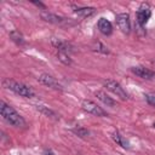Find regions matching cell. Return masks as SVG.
Listing matches in <instances>:
<instances>
[{"label": "cell", "instance_id": "cell-12", "mask_svg": "<svg viewBox=\"0 0 155 155\" xmlns=\"http://www.w3.org/2000/svg\"><path fill=\"white\" fill-rule=\"evenodd\" d=\"M94 96H96L103 104H105L107 107H111V108L116 107V101H115L113 97H110L109 94H107L104 91H96V92H94Z\"/></svg>", "mask_w": 155, "mask_h": 155}, {"label": "cell", "instance_id": "cell-19", "mask_svg": "<svg viewBox=\"0 0 155 155\" xmlns=\"http://www.w3.org/2000/svg\"><path fill=\"white\" fill-rule=\"evenodd\" d=\"M145 99H147V103L151 107L155 108V93L154 92H150V93H147L145 94Z\"/></svg>", "mask_w": 155, "mask_h": 155}, {"label": "cell", "instance_id": "cell-1", "mask_svg": "<svg viewBox=\"0 0 155 155\" xmlns=\"http://www.w3.org/2000/svg\"><path fill=\"white\" fill-rule=\"evenodd\" d=\"M0 114H1L2 119L13 127H24L25 126V120L23 119V116L13 107H11L10 104H7L4 101L0 102Z\"/></svg>", "mask_w": 155, "mask_h": 155}, {"label": "cell", "instance_id": "cell-5", "mask_svg": "<svg viewBox=\"0 0 155 155\" xmlns=\"http://www.w3.org/2000/svg\"><path fill=\"white\" fill-rule=\"evenodd\" d=\"M40 18L42 21H45V22H48V23H52V24H57V25H68V24H70V19L69 18L58 16L56 13H51L48 11H41L40 12Z\"/></svg>", "mask_w": 155, "mask_h": 155}, {"label": "cell", "instance_id": "cell-14", "mask_svg": "<svg viewBox=\"0 0 155 155\" xmlns=\"http://www.w3.org/2000/svg\"><path fill=\"white\" fill-rule=\"evenodd\" d=\"M35 109H36V110H39L41 114H44V115H45V116H47V117H51V119H54V120H57V119H58V115L56 114V111H54V110H52L51 108L46 107V105L36 104V105H35Z\"/></svg>", "mask_w": 155, "mask_h": 155}, {"label": "cell", "instance_id": "cell-18", "mask_svg": "<svg viewBox=\"0 0 155 155\" xmlns=\"http://www.w3.org/2000/svg\"><path fill=\"white\" fill-rule=\"evenodd\" d=\"M57 58L65 65H69L71 64V58L69 57V53H65V52H58L57 53Z\"/></svg>", "mask_w": 155, "mask_h": 155}, {"label": "cell", "instance_id": "cell-3", "mask_svg": "<svg viewBox=\"0 0 155 155\" xmlns=\"http://www.w3.org/2000/svg\"><path fill=\"white\" fill-rule=\"evenodd\" d=\"M103 86L108 91H110L113 94H115L116 97H119L120 99H122V101L128 99V93L125 91V88L116 80H114V79H107V80L103 81Z\"/></svg>", "mask_w": 155, "mask_h": 155}, {"label": "cell", "instance_id": "cell-4", "mask_svg": "<svg viewBox=\"0 0 155 155\" xmlns=\"http://www.w3.org/2000/svg\"><path fill=\"white\" fill-rule=\"evenodd\" d=\"M81 108H82L86 113L92 114V115L98 116V117H107V116H108V113H107L102 107H99L96 102L90 101V99H85V101H82V103H81Z\"/></svg>", "mask_w": 155, "mask_h": 155}, {"label": "cell", "instance_id": "cell-10", "mask_svg": "<svg viewBox=\"0 0 155 155\" xmlns=\"http://www.w3.org/2000/svg\"><path fill=\"white\" fill-rule=\"evenodd\" d=\"M51 42L58 50V52L69 53V52H73L74 51V46L71 44H69L68 41H65V40H62V39H52Z\"/></svg>", "mask_w": 155, "mask_h": 155}, {"label": "cell", "instance_id": "cell-8", "mask_svg": "<svg viewBox=\"0 0 155 155\" xmlns=\"http://www.w3.org/2000/svg\"><path fill=\"white\" fill-rule=\"evenodd\" d=\"M116 24L119 27V29L125 33V34H130L131 31V21H130V15L128 13H119L116 15Z\"/></svg>", "mask_w": 155, "mask_h": 155}, {"label": "cell", "instance_id": "cell-11", "mask_svg": "<svg viewBox=\"0 0 155 155\" xmlns=\"http://www.w3.org/2000/svg\"><path fill=\"white\" fill-rule=\"evenodd\" d=\"M97 27H98V30H99L103 35H107V36H108V35H111V33H113V24H111V22L108 21V19L104 18V17H102V18L98 19Z\"/></svg>", "mask_w": 155, "mask_h": 155}, {"label": "cell", "instance_id": "cell-17", "mask_svg": "<svg viewBox=\"0 0 155 155\" xmlns=\"http://www.w3.org/2000/svg\"><path fill=\"white\" fill-rule=\"evenodd\" d=\"M73 132H74L76 136L81 137V138H85V137H87V136L90 134L88 130H86V128L82 127V126H76V127H74V128H73Z\"/></svg>", "mask_w": 155, "mask_h": 155}, {"label": "cell", "instance_id": "cell-2", "mask_svg": "<svg viewBox=\"0 0 155 155\" xmlns=\"http://www.w3.org/2000/svg\"><path fill=\"white\" fill-rule=\"evenodd\" d=\"M2 86L5 88L12 91L16 94H18L21 97H24V98H33L35 96V93H34V91L30 86H27L25 84L16 81V80L10 79V78H6V79L2 80Z\"/></svg>", "mask_w": 155, "mask_h": 155}, {"label": "cell", "instance_id": "cell-9", "mask_svg": "<svg viewBox=\"0 0 155 155\" xmlns=\"http://www.w3.org/2000/svg\"><path fill=\"white\" fill-rule=\"evenodd\" d=\"M131 71H132L134 75H137L138 78L144 79V80H153V79H155V71H153L151 69L145 68V67H143V65L132 67V68H131Z\"/></svg>", "mask_w": 155, "mask_h": 155}, {"label": "cell", "instance_id": "cell-13", "mask_svg": "<svg viewBox=\"0 0 155 155\" xmlns=\"http://www.w3.org/2000/svg\"><path fill=\"white\" fill-rule=\"evenodd\" d=\"M73 11L78 15V16H81V17H90L92 16L94 12H96V8L94 7H79V6H74L73 7Z\"/></svg>", "mask_w": 155, "mask_h": 155}, {"label": "cell", "instance_id": "cell-7", "mask_svg": "<svg viewBox=\"0 0 155 155\" xmlns=\"http://www.w3.org/2000/svg\"><path fill=\"white\" fill-rule=\"evenodd\" d=\"M136 17H137V23L140 25V27H144L149 18L151 17V10L149 7V5L147 4H142L139 6V8L137 10V13H136Z\"/></svg>", "mask_w": 155, "mask_h": 155}, {"label": "cell", "instance_id": "cell-15", "mask_svg": "<svg viewBox=\"0 0 155 155\" xmlns=\"http://www.w3.org/2000/svg\"><path fill=\"white\" fill-rule=\"evenodd\" d=\"M10 39H11L16 45H19V46H22V45L25 44L24 36H23L22 33H21L19 30H17V29H13V30L10 31Z\"/></svg>", "mask_w": 155, "mask_h": 155}, {"label": "cell", "instance_id": "cell-6", "mask_svg": "<svg viewBox=\"0 0 155 155\" xmlns=\"http://www.w3.org/2000/svg\"><path fill=\"white\" fill-rule=\"evenodd\" d=\"M38 81L40 84H42L46 87H50L52 90H57V91H62L63 90V85L52 75L47 74V73H41L38 75Z\"/></svg>", "mask_w": 155, "mask_h": 155}, {"label": "cell", "instance_id": "cell-16", "mask_svg": "<svg viewBox=\"0 0 155 155\" xmlns=\"http://www.w3.org/2000/svg\"><path fill=\"white\" fill-rule=\"evenodd\" d=\"M111 138L114 139V142H115V143H117V144H119V145H121L122 148H127V149L130 148L128 142H127V140L124 138V136H122V134H120L117 131H116V132H113Z\"/></svg>", "mask_w": 155, "mask_h": 155}]
</instances>
